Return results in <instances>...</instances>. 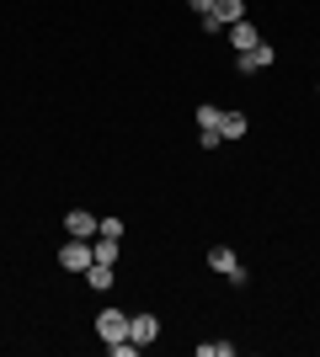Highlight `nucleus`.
<instances>
[{"label": "nucleus", "instance_id": "1", "mask_svg": "<svg viewBox=\"0 0 320 357\" xmlns=\"http://www.w3.org/2000/svg\"><path fill=\"white\" fill-rule=\"evenodd\" d=\"M245 16V0H213V11L203 16V32H224L229 22H241Z\"/></svg>", "mask_w": 320, "mask_h": 357}, {"label": "nucleus", "instance_id": "2", "mask_svg": "<svg viewBox=\"0 0 320 357\" xmlns=\"http://www.w3.org/2000/svg\"><path fill=\"white\" fill-rule=\"evenodd\" d=\"M273 43H257V48H245V54H235V70L241 75H261V70H273Z\"/></svg>", "mask_w": 320, "mask_h": 357}, {"label": "nucleus", "instance_id": "3", "mask_svg": "<svg viewBox=\"0 0 320 357\" xmlns=\"http://www.w3.org/2000/svg\"><path fill=\"white\" fill-rule=\"evenodd\" d=\"M91 261H96V256H91V240H70V245L59 251V267L64 272H86Z\"/></svg>", "mask_w": 320, "mask_h": 357}, {"label": "nucleus", "instance_id": "4", "mask_svg": "<svg viewBox=\"0 0 320 357\" xmlns=\"http://www.w3.org/2000/svg\"><path fill=\"white\" fill-rule=\"evenodd\" d=\"M96 336H102V342L128 336V314H123V310H102V314H96Z\"/></svg>", "mask_w": 320, "mask_h": 357}, {"label": "nucleus", "instance_id": "5", "mask_svg": "<svg viewBox=\"0 0 320 357\" xmlns=\"http://www.w3.org/2000/svg\"><path fill=\"white\" fill-rule=\"evenodd\" d=\"M96 213H86V208H75V213H64V229H70V240H96Z\"/></svg>", "mask_w": 320, "mask_h": 357}, {"label": "nucleus", "instance_id": "6", "mask_svg": "<svg viewBox=\"0 0 320 357\" xmlns=\"http://www.w3.org/2000/svg\"><path fill=\"white\" fill-rule=\"evenodd\" d=\"M86 283H91V294H112V283H118V272H112V261H91V267L80 272Z\"/></svg>", "mask_w": 320, "mask_h": 357}, {"label": "nucleus", "instance_id": "7", "mask_svg": "<svg viewBox=\"0 0 320 357\" xmlns=\"http://www.w3.org/2000/svg\"><path fill=\"white\" fill-rule=\"evenodd\" d=\"M128 336H134L139 347H150L155 336H160V320H155V314H128Z\"/></svg>", "mask_w": 320, "mask_h": 357}, {"label": "nucleus", "instance_id": "8", "mask_svg": "<svg viewBox=\"0 0 320 357\" xmlns=\"http://www.w3.org/2000/svg\"><path fill=\"white\" fill-rule=\"evenodd\" d=\"M224 32H229V43H235V54H245V48H257V43H261V32L251 27V22H245V16H241V22H229Z\"/></svg>", "mask_w": 320, "mask_h": 357}, {"label": "nucleus", "instance_id": "9", "mask_svg": "<svg viewBox=\"0 0 320 357\" xmlns=\"http://www.w3.org/2000/svg\"><path fill=\"white\" fill-rule=\"evenodd\" d=\"M245 128H251L245 112H224V118H219V134H224V139H245Z\"/></svg>", "mask_w": 320, "mask_h": 357}, {"label": "nucleus", "instance_id": "10", "mask_svg": "<svg viewBox=\"0 0 320 357\" xmlns=\"http://www.w3.org/2000/svg\"><path fill=\"white\" fill-rule=\"evenodd\" d=\"M91 256H96V261H112V267H118V240H112V235H96V240H91Z\"/></svg>", "mask_w": 320, "mask_h": 357}, {"label": "nucleus", "instance_id": "11", "mask_svg": "<svg viewBox=\"0 0 320 357\" xmlns=\"http://www.w3.org/2000/svg\"><path fill=\"white\" fill-rule=\"evenodd\" d=\"M208 267L213 272H229V267H241V256L229 251V245H213V251H208Z\"/></svg>", "mask_w": 320, "mask_h": 357}, {"label": "nucleus", "instance_id": "12", "mask_svg": "<svg viewBox=\"0 0 320 357\" xmlns=\"http://www.w3.org/2000/svg\"><path fill=\"white\" fill-rule=\"evenodd\" d=\"M198 357H235V342H198Z\"/></svg>", "mask_w": 320, "mask_h": 357}, {"label": "nucleus", "instance_id": "13", "mask_svg": "<svg viewBox=\"0 0 320 357\" xmlns=\"http://www.w3.org/2000/svg\"><path fill=\"white\" fill-rule=\"evenodd\" d=\"M219 118H224V107H213V102L198 107V128H219Z\"/></svg>", "mask_w": 320, "mask_h": 357}, {"label": "nucleus", "instance_id": "14", "mask_svg": "<svg viewBox=\"0 0 320 357\" xmlns=\"http://www.w3.org/2000/svg\"><path fill=\"white\" fill-rule=\"evenodd\" d=\"M96 235H112V240H123V219H102V224H96Z\"/></svg>", "mask_w": 320, "mask_h": 357}, {"label": "nucleus", "instance_id": "15", "mask_svg": "<svg viewBox=\"0 0 320 357\" xmlns=\"http://www.w3.org/2000/svg\"><path fill=\"white\" fill-rule=\"evenodd\" d=\"M219 139H224V134H219V128H198V144H203V149H213V144H219Z\"/></svg>", "mask_w": 320, "mask_h": 357}, {"label": "nucleus", "instance_id": "16", "mask_svg": "<svg viewBox=\"0 0 320 357\" xmlns=\"http://www.w3.org/2000/svg\"><path fill=\"white\" fill-rule=\"evenodd\" d=\"M187 6H192L198 16H208V11H213V0H187Z\"/></svg>", "mask_w": 320, "mask_h": 357}, {"label": "nucleus", "instance_id": "17", "mask_svg": "<svg viewBox=\"0 0 320 357\" xmlns=\"http://www.w3.org/2000/svg\"><path fill=\"white\" fill-rule=\"evenodd\" d=\"M315 96H320V86H315Z\"/></svg>", "mask_w": 320, "mask_h": 357}]
</instances>
